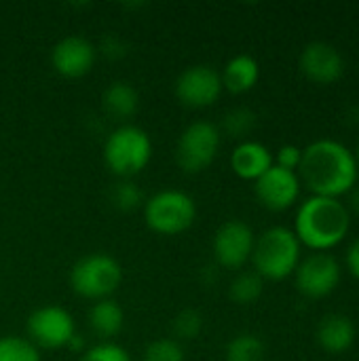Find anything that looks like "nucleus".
Returning a JSON list of instances; mask_svg holds the SVG:
<instances>
[{
  "label": "nucleus",
  "mask_w": 359,
  "mask_h": 361,
  "mask_svg": "<svg viewBox=\"0 0 359 361\" xmlns=\"http://www.w3.org/2000/svg\"><path fill=\"white\" fill-rule=\"evenodd\" d=\"M0 361H40V353L28 338L2 336L0 338Z\"/></svg>",
  "instance_id": "25"
},
{
  "label": "nucleus",
  "mask_w": 359,
  "mask_h": 361,
  "mask_svg": "<svg viewBox=\"0 0 359 361\" xmlns=\"http://www.w3.org/2000/svg\"><path fill=\"white\" fill-rule=\"evenodd\" d=\"M102 108H104V112L110 118L127 121L140 108V93H138V89L131 82L114 80L102 93Z\"/></svg>",
  "instance_id": "18"
},
{
  "label": "nucleus",
  "mask_w": 359,
  "mask_h": 361,
  "mask_svg": "<svg viewBox=\"0 0 359 361\" xmlns=\"http://www.w3.org/2000/svg\"><path fill=\"white\" fill-rule=\"evenodd\" d=\"M78 361H131L127 349H123L116 343H99L91 349H87Z\"/></svg>",
  "instance_id": "27"
},
{
  "label": "nucleus",
  "mask_w": 359,
  "mask_h": 361,
  "mask_svg": "<svg viewBox=\"0 0 359 361\" xmlns=\"http://www.w3.org/2000/svg\"><path fill=\"white\" fill-rule=\"evenodd\" d=\"M89 328L95 336L104 338V343H108L110 338H114L116 334H121L123 326H125V313L121 309V305L112 298L106 300H97L91 305L89 309Z\"/></svg>",
  "instance_id": "19"
},
{
  "label": "nucleus",
  "mask_w": 359,
  "mask_h": 361,
  "mask_svg": "<svg viewBox=\"0 0 359 361\" xmlns=\"http://www.w3.org/2000/svg\"><path fill=\"white\" fill-rule=\"evenodd\" d=\"M303 258V245L292 228L271 226L256 237L252 264L264 281H284L294 275Z\"/></svg>",
  "instance_id": "3"
},
{
  "label": "nucleus",
  "mask_w": 359,
  "mask_h": 361,
  "mask_svg": "<svg viewBox=\"0 0 359 361\" xmlns=\"http://www.w3.org/2000/svg\"><path fill=\"white\" fill-rule=\"evenodd\" d=\"M205 328V319L197 309H182L174 322H171V332H174V341H178L182 345V341H195L201 336Z\"/></svg>",
  "instance_id": "23"
},
{
  "label": "nucleus",
  "mask_w": 359,
  "mask_h": 361,
  "mask_svg": "<svg viewBox=\"0 0 359 361\" xmlns=\"http://www.w3.org/2000/svg\"><path fill=\"white\" fill-rule=\"evenodd\" d=\"M110 203L118 212H133L142 207L146 199H144V192L138 188V184H133L131 180H121L110 190Z\"/></svg>",
  "instance_id": "24"
},
{
  "label": "nucleus",
  "mask_w": 359,
  "mask_h": 361,
  "mask_svg": "<svg viewBox=\"0 0 359 361\" xmlns=\"http://www.w3.org/2000/svg\"><path fill=\"white\" fill-rule=\"evenodd\" d=\"M343 279L341 262L328 252H313L300 258L294 271L296 290L309 300H322L336 292Z\"/></svg>",
  "instance_id": "8"
},
{
  "label": "nucleus",
  "mask_w": 359,
  "mask_h": 361,
  "mask_svg": "<svg viewBox=\"0 0 359 361\" xmlns=\"http://www.w3.org/2000/svg\"><path fill=\"white\" fill-rule=\"evenodd\" d=\"M264 292V279L254 273V271H243L239 273L231 286H229V296L235 305H241V307H248V305H254L260 300Z\"/></svg>",
  "instance_id": "21"
},
{
  "label": "nucleus",
  "mask_w": 359,
  "mask_h": 361,
  "mask_svg": "<svg viewBox=\"0 0 359 361\" xmlns=\"http://www.w3.org/2000/svg\"><path fill=\"white\" fill-rule=\"evenodd\" d=\"M256 123H258V116L252 108H245V106H237V108H231L224 118H222V125L218 127L220 133H226L229 137H235V140H248V135L256 129Z\"/></svg>",
  "instance_id": "22"
},
{
  "label": "nucleus",
  "mask_w": 359,
  "mask_h": 361,
  "mask_svg": "<svg viewBox=\"0 0 359 361\" xmlns=\"http://www.w3.org/2000/svg\"><path fill=\"white\" fill-rule=\"evenodd\" d=\"M222 91L220 72L207 63L186 68L176 80V97L188 108H209L220 99Z\"/></svg>",
  "instance_id": "11"
},
{
  "label": "nucleus",
  "mask_w": 359,
  "mask_h": 361,
  "mask_svg": "<svg viewBox=\"0 0 359 361\" xmlns=\"http://www.w3.org/2000/svg\"><path fill=\"white\" fill-rule=\"evenodd\" d=\"M222 76V87L233 93V95H243L248 91H252L258 80H260V63L256 57L241 53L235 55L226 61L224 70L220 72Z\"/></svg>",
  "instance_id": "17"
},
{
  "label": "nucleus",
  "mask_w": 359,
  "mask_h": 361,
  "mask_svg": "<svg viewBox=\"0 0 359 361\" xmlns=\"http://www.w3.org/2000/svg\"><path fill=\"white\" fill-rule=\"evenodd\" d=\"M358 338V330L351 317L343 313H330L324 315L315 330V341L322 347V351L330 355H343L347 353Z\"/></svg>",
  "instance_id": "15"
},
{
  "label": "nucleus",
  "mask_w": 359,
  "mask_h": 361,
  "mask_svg": "<svg viewBox=\"0 0 359 361\" xmlns=\"http://www.w3.org/2000/svg\"><path fill=\"white\" fill-rule=\"evenodd\" d=\"M300 161H303V148L296 146V144H284V146L273 154V163H275L277 167L288 169V171H296V173H298Z\"/></svg>",
  "instance_id": "28"
},
{
  "label": "nucleus",
  "mask_w": 359,
  "mask_h": 361,
  "mask_svg": "<svg viewBox=\"0 0 359 361\" xmlns=\"http://www.w3.org/2000/svg\"><path fill=\"white\" fill-rule=\"evenodd\" d=\"M300 190H303V184H300L298 173L281 169L277 165H273L262 178L254 182L256 199L269 212H286L294 207L300 197Z\"/></svg>",
  "instance_id": "13"
},
{
  "label": "nucleus",
  "mask_w": 359,
  "mask_h": 361,
  "mask_svg": "<svg viewBox=\"0 0 359 361\" xmlns=\"http://www.w3.org/2000/svg\"><path fill=\"white\" fill-rule=\"evenodd\" d=\"M298 178L313 197L341 199L358 186L359 169L353 150L339 140L320 137L303 148Z\"/></svg>",
  "instance_id": "1"
},
{
  "label": "nucleus",
  "mask_w": 359,
  "mask_h": 361,
  "mask_svg": "<svg viewBox=\"0 0 359 361\" xmlns=\"http://www.w3.org/2000/svg\"><path fill=\"white\" fill-rule=\"evenodd\" d=\"M292 231L300 245L311 252L330 254L347 239L351 231V214L343 199L311 195L298 205Z\"/></svg>",
  "instance_id": "2"
},
{
  "label": "nucleus",
  "mask_w": 359,
  "mask_h": 361,
  "mask_svg": "<svg viewBox=\"0 0 359 361\" xmlns=\"http://www.w3.org/2000/svg\"><path fill=\"white\" fill-rule=\"evenodd\" d=\"M97 49L85 36H66L51 49V66L63 78H83L95 66Z\"/></svg>",
  "instance_id": "14"
},
{
  "label": "nucleus",
  "mask_w": 359,
  "mask_h": 361,
  "mask_svg": "<svg viewBox=\"0 0 359 361\" xmlns=\"http://www.w3.org/2000/svg\"><path fill=\"white\" fill-rule=\"evenodd\" d=\"M273 165V152L256 140H243L231 152V169L237 178L248 182H256Z\"/></svg>",
  "instance_id": "16"
},
{
  "label": "nucleus",
  "mask_w": 359,
  "mask_h": 361,
  "mask_svg": "<svg viewBox=\"0 0 359 361\" xmlns=\"http://www.w3.org/2000/svg\"><path fill=\"white\" fill-rule=\"evenodd\" d=\"M184 349L178 341L174 338H159V341H152L146 349H144V355L142 361H184Z\"/></svg>",
  "instance_id": "26"
},
{
  "label": "nucleus",
  "mask_w": 359,
  "mask_h": 361,
  "mask_svg": "<svg viewBox=\"0 0 359 361\" xmlns=\"http://www.w3.org/2000/svg\"><path fill=\"white\" fill-rule=\"evenodd\" d=\"M70 288L74 294L87 300H106L123 283V267L116 258L104 252H93L83 256L70 269Z\"/></svg>",
  "instance_id": "5"
},
{
  "label": "nucleus",
  "mask_w": 359,
  "mask_h": 361,
  "mask_svg": "<svg viewBox=\"0 0 359 361\" xmlns=\"http://www.w3.org/2000/svg\"><path fill=\"white\" fill-rule=\"evenodd\" d=\"M28 330V341L38 349H63L68 347L70 338L76 334V324L70 311L57 305H47L28 317L25 324Z\"/></svg>",
  "instance_id": "9"
},
{
  "label": "nucleus",
  "mask_w": 359,
  "mask_h": 361,
  "mask_svg": "<svg viewBox=\"0 0 359 361\" xmlns=\"http://www.w3.org/2000/svg\"><path fill=\"white\" fill-rule=\"evenodd\" d=\"M353 157H355V163H358V169H359V144H358V148L353 150Z\"/></svg>",
  "instance_id": "33"
},
{
  "label": "nucleus",
  "mask_w": 359,
  "mask_h": 361,
  "mask_svg": "<svg viewBox=\"0 0 359 361\" xmlns=\"http://www.w3.org/2000/svg\"><path fill=\"white\" fill-rule=\"evenodd\" d=\"M256 235L243 220L224 222L214 235V260L220 269H241L252 260Z\"/></svg>",
  "instance_id": "10"
},
{
  "label": "nucleus",
  "mask_w": 359,
  "mask_h": 361,
  "mask_svg": "<svg viewBox=\"0 0 359 361\" xmlns=\"http://www.w3.org/2000/svg\"><path fill=\"white\" fill-rule=\"evenodd\" d=\"M349 214H359V188L355 186L351 192H349V203H345Z\"/></svg>",
  "instance_id": "32"
},
{
  "label": "nucleus",
  "mask_w": 359,
  "mask_h": 361,
  "mask_svg": "<svg viewBox=\"0 0 359 361\" xmlns=\"http://www.w3.org/2000/svg\"><path fill=\"white\" fill-rule=\"evenodd\" d=\"M68 349H70V351H76V353H80V355L87 351V349H85V341H83V336H80L78 332H76V334L70 338V343H68Z\"/></svg>",
  "instance_id": "31"
},
{
  "label": "nucleus",
  "mask_w": 359,
  "mask_h": 361,
  "mask_svg": "<svg viewBox=\"0 0 359 361\" xmlns=\"http://www.w3.org/2000/svg\"><path fill=\"white\" fill-rule=\"evenodd\" d=\"M298 68L309 82L328 87L343 78L345 59H343V53L334 44L324 42V40H313L305 44V49L300 51Z\"/></svg>",
  "instance_id": "12"
},
{
  "label": "nucleus",
  "mask_w": 359,
  "mask_h": 361,
  "mask_svg": "<svg viewBox=\"0 0 359 361\" xmlns=\"http://www.w3.org/2000/svg\"><path fill=\"white\" fill-rule=\"evenodd\" d=\"M127 51H129L127 42H125L121 36H116V34H108V36H104L102 42H99V53H102L106 59H110V61L123 59V57L127 55Z\"/></svg>",
  "instance_id": "29"
},
{
  "label": "nucleus",
  "mask_w": 359,
  "mask_h": 361,
  "mask_svg": "<svg viewBox=\"0 0 359 361\" xmlns=\"http://www.w3.org/2000/svg\"><path fill=\"white\" fill-rule=\"evenodd\" d=\"M152 159L150 135L135 125L116 127L104 144V161L121 180H131L142 173Z\"/></svg>",
  "instance_id": "4"
},
{
  "label": "nucleus",
  "mask_w": 359,
  "mask_h": 361,
  "mask_svg": "<svg viewBox=\"0 0 359 361\" xmlns=\"http://www.w3.org/2000/svg\"><path fill=\"white\" fill-rule=\"evenodd\" d=\"M195 199L182 190H159L144 203V222L157 235H182L195 224Z\"/></svg>",
  "instance_id": "6"
},
{
  "label": "nucleus",
  "mask_w": 359,
  "mask_h": 361,
  "mask_svg": "<svg viewBox=\"0 0 359 361\" xmlns=\"http://www.w3.org/2000/svg\"><path fill=\"white\" fill-rule=\"evenodd\" d=\"M345 262H347L349 273L359 281V237H355V239L351 241V245H349V250H347Z\"/></svg>",
  "instance_id": "30"
},
{
  "label": "nucleus",
  "mask_w": 359,
  "mask_h": 361,
  "mask_svg": "<svg viewBox=\"0 0 359 361\" xmlns=\"http://www.w3.org/2000/svg\"><path fill=\"white\" fill-rule=\"evenodd\" d=\"M267 357V345L258 334L241 332L231 338V343L224 349L226 361H264Z\"/></svg>",
  "instance_id": "20"
},
{
  "label": "nucleus",
  "mask_w": 359,
  "mask_h": 361,
  "mask_svg": "<svg viewBox=\"0 0 359 361\" xmlns=\"http://www.w3.org/2000/svg\"><path fill=\"white\" fill-rule=\"evenodd\" d=\"M220 144H222V133L218 125L209 121H195L182 131L178 140L176 161L182 171L201 173L216 161Z\"/></svg>",
  "instance_id": "7"
}]
</instances>
